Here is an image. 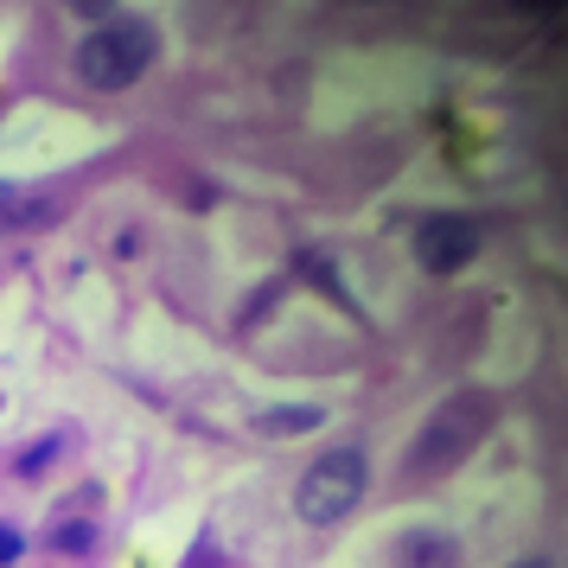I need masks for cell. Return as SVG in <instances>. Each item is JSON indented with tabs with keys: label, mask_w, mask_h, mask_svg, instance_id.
I'll return each mask as SVG.
<instances>
[{
	"label": "cell",
	"mask_w": 568,
	"mask_h": 568,
	"mask_svg": "<svg viewBox=\"0 0 568 568\" xmlns=\"http://www.w3.org/2000/svg\"><path fill=\"white\" fill-rule=\"evenodd\" d=\"M491 428V403L486 396H447L422 428H415L409 454H403V466H409L415 479H440V473H454V466H466V454L486 440Z\"/></svg>",
	"instance_id": "cell-1"
},
{
	"label": "cell",
	"mask_w": 568,
	"mask_h": 568,
	"mask_svg": "<svg viewBox=\"0 0 568 568\" xmlns=\"http://www.w3.org/2000/svg\"><path fill=\"white\" fill-rule=\"evenodd\" d=\"M154 58H160L154 20L115 13V20H103V27L78 45V83H90V90H134V83L148 78Z\"/></svg>",
	"instance_id": "cell-2"
},
{
	"label": "cell",
	"mask_w": 568,
	"mask_h": 568,
	"mask_svg": "<svg viewBox=\"0 0 568 568\" xmlns=\"http://www.w3.org/2000/svg\"><path fill=\"white\" fill-rule=\"evenodd\" d=\"M364 491H371V460H364V447H326V454L301 473L294 511H301V524H338Z\"/></svg>",
	"instance_id": "cell-3"
},
{
	"label": "cell",
	"mask_w": 568,
	"mask_h": 568,
	"mask_svg": "<svg viewBox=\"0 0 568 568\" xmlns=\"http://www.w3.org/2000/svg\"><path fill=\"white\" fill-rule=\"evenodd\" d=\"M409 250L428 275H460L466 262L479 256V217H466V211H435V217L415 224Z\"/></svg>",
	"instance_id": "cell-4"
},
{
	"label": "cell",
	"mask_w": 568,
	"mask_h": 568,
	"mask_svg": "<svg viewBox=\"0 0 568 568\" xmlns=\"http://www.w3.org/2000/svg\"><path fill=\"white\" fill-rule=\"evenodd\" d=\"M396 562H403V568H454V562H460V542L435 537V530H415V537L396 542Z\"/></svg>",
	"instance_id": "cell-5"
},
{
	"label": "cell",
	"mask_w": 568,
	"mask_h": 568,
	"mask_svg": "<svg viewBox=\"0 0 568 568\" xmlns=\"http://www.w3.org/2000/svg\"><path fill=\"white\" fill-rule=\"evenodd\" d=\"M326 415L313 409V403H287V409H262L256 415V435L268 440H287V435H307V428H320Z\"/></svg>",
	"instance_id": "cell-6"
},
{
	"label": "cell",
	"mask_w": 568,
	"mask_h": 568,
	"mask_svg": "<svg viewBox=\"0 0 568 568\" xmlns=\"http://www.w3.org/2000/svg\"><path fill=\"white\" fill-rule=\"evenodd\" d=\"M58 454H64V435H45L39 447H27V454H20V479H39V466H52Z\"/></svg>",
	"instance_id": "cell-7"
},
{
	"label": "cell",
	"mask_w": 568,
	"mask_h": 568,
	"mask_svg": "<svg viewBox=\"0 0 568 568\" xmlns=\"http://www.w3.org/2000/svg\"><path fill=\"white\" fill-rule=\"evenodd\" d=\"M90 542H97V530H90V524H71V530H52V549H90Z\"/></svg>",
	"instance_id": "cell-8"
},
{
	"label": "cell",
	"mask_w": 568,
	"mask_h": 568,
	"mask_svg": "<svg viewBox=\"0 0 568 568\" xmlns=\"http://www.w3.org/2000/svg\"><path fill=\"white\" fill-rule=\"evenodd\" d=\"M64 7H71L78 20H97V27H103V20H115V0H64Z\"/></svg>",
	"instance_id": "cell-9"
},
{
	"label": "cell",
	"mask_w": 568,
	"mask_h": 568,
	"mask_svg": "<svg viewBox=\"0 0 568 568\" xmlns=\"http://www.w3.org/2000/svg\"><path fill=\"white\" fill-rule=\"evenodd\" d=\"M20 549H27V542H20V530H7V524H0V568L20 562Z\"/></svg>",
	"instance_id": "cell-10"
},
{
	"label": "cell",
	"mask_w": 568,
	"mask_h": 568,
	"mask_svg": "<svg viewBox=\"0 0 568 568\" xmlns=\"http://www.w3.org/2000/svg\"><path fill=\"white\" fill-rule=\"evenodd\" d=\"M511 568H556L549 556H524V562H511Z\"/></svg>",
	"instance_id": "cell-11"
},
{
	"label": "cell",
	"mask_w": 568,
	"mask_h": 568,
	"mask_svg": "<svg viewBox=\"0 0 568 568\" xmlns=\"http://www.w3.org/2000/svg\"><path fill=\"white\" fill-rule=\"evenodd\" d=\"M7 211H13V192H7V185H0V217H7Z\"/></svg>",
	"instance_id": "cell-12"
}]
</instances>
